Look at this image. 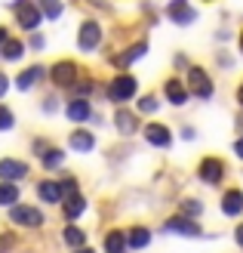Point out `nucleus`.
<instances>
[{"instance_id":"9d476101","label":"nucleus","mask_w":243,"mask_h":253,"mask_svg":"<svg viewBox=\"0 0 243 253\" xmlns=\"http://www.w3.org/2000/svg\"><path fill=\"white\" fill-rule=\"evenodd\" d=\"M145 139L151 145H157V148H166L173 142V136H170V130H166L163 124H148V130H145Z\"/></svg>"},{"instance_id":"393cba45","label":"nucleus","mask_w":243,"mask_h":253,"mask_svg":"<svg viewBox=\"0 0 243 253\" xmlns=\"http://www.w3.org/2000/svg\"><path fill=\"white\" fill-rule=\"evenodd\" d=\"M22 49H25V46H22L19 41H6L3 46H0V56H3L6 62H16V59L22 56Z\"/></svg>"},{"instance_id":"cd10ccee","label":"nucleus","mask_w":243,"mask_h":253,"mask_svg":"<svg viewBox=\"0 0 243 253\" xmlns=\"http://www.w3.org/2000/svg\"><path fill=\"white\" fill-rule=\"evenodd\" d=\"M59 185H62V195H68V198H71V195H80V188H77V179H62Z\"/></svg>"},{"instance_id":"473e14b6","label":"nucleus","mask_w":243,"mask_h":253,"mask_svg":"<svg viewBox=\"0 0 243 253\" xmlns=\"http://www.w3.org/2000/svg\"><path fill=\"white\" fill-rule=\"evenodd\" d=\"M234 238H237V244L243 247V225H237V232H234Z\"/></svg>"},{"instance_id":"f257e3e1","label":"nucleus","mask_w":243,"mask_h":253,"mask_svg":"<svg viewBox=\"0 0 243 253\" xmlns=\"http://www.w3.org/2000/svg\"><path fill=\"white\" fill-rule=\"evenodd\" d=\"M9 219L12 222H16V225H28V229H40V225H43V213L40 210H37V207H28V204H25V207H9Z\"/></svg>"},{"instance_id":"f8f14e48","label":"nucleus","mask_w":243,"mask_h":253,"mask_svg":"<svg viewBox=\"0 0 243 253\" xmlns=\"http://www.w3.org/2000/svg\"><path fill=\"white\" fill-rule=\"evenodd\" d=\"M222 210L228 213V216H237V213L243 210V192H240V188L225 192V198H222Z\"/></svg>"},{"instance_id":"412c9836","label":"nucleus","mask_w":243,"mask_h":253,"mask_svg":"<svg viewBox=\"0 0 243 253\" xmlns=\"http://www.w3.org/2000/svg\"><path fill=\"white\" fill-rule=\"evenodd\" d=\"M0 204H3V207H16L19 204V188H16V182H0Z\"/></svg>"},{"instance_id":"c85d7f7f","label":"nucleus","mask_w":243,"mask_h":253,"mask_svg":"<svg viewBox=\"0 0 243 253\" xmlns=\"http://www.w3.org/2000/svg\"><path fill=\"white\" fill-rule=\"evenodd\" d=\"M200 210H203L200 201H185V216H200Z\"/></svg>"},{"instance_id":"b1692460","label":"nucleus","mask_w":243,"mask_h":253,"mask_svg":"<svg viewBox=\"0 0 243 253\" xmlns=\"http://www.w3.org/2000/svg\"><path fill=\"white\" fill-rule=\"evenodd\" d=\"M83 241H86V235H83V229H77V225H68L65 229V244L68 247H83Z\"/></svg>"},{"instance_id":"4c0bfd02","label":"nucleus","mask_w":243,"mask_h":253,"mask_svg":"<svg viewBox=\"0 0 243 253\" xmlns=\"http://www.w3.org/2000/svg\"><path fill=\"white\" fill-rule=\"evenodd\" d=\"M74 253H93V250H86V247H80V250H74Z\"/></svg>"},{"instance_id":"423d86ee","label":"nucleus","mask_w":243,"mask_h":253,"mask_svg":"<svg viewBox=\"0 0 243 253\" xmlns=\"http://www.w3.org/2000/svg\"><path fill=\"white\" fill-rule=\"evenodd\" d=\"M99 41H102V28H99V22H83V25H80V37H77L80 49H96Z\"/></svg>"},{"instance_id":"f03ea898","label":"nucleus","mask_w":243,"mask_h":253,"mask_svg":"<svg viewBox=\"0 0 243 253\" xmlns=\"http://www.w3.org/2000/svg\"><path fill=\"white\" fill-rule=\"evenodd\" d=\"M108 96L114 99V102H126V99H133L136 96V78H130V74L114 78L111 86H108Z\"/></svg>"},{"instance_id":"20e7f679","label":"nucleus","mask_w":243,"mask_h":253,"mask_svg":"<svg viewBox=\"0 0 243 253\" xmlns=\"http://www.w3.org/2000/svg\"><path fill=\"white\" fill-rule=\"evenodd\" d=\"M49 78H53V84H59V86H71L74 78H77V65H74V62H56L53 71H49Z\"/></svg>"},{"instance_id":"5701e85b","label":"nucleus","mask_w":243,"mask_h":253,"mask_svg":"<svg viewBox=\"0 0 243 253\" xmlns=\"http://www.w3.org/2000/svg\"><path fill=\"white\" fill-rule=\"evenodd\" d=\"M83 210H86V201H83V195H71V198L65 201V216H68V219H77Z\"/></svg>"},{"instance_id":"c756f323","label":"nucleus","mask_w":243,"mask_h":253,"mask_svg":"<svg viewBox=\"0 0 243 253\" xmlns=\"http://www.w3.org/2000/svg\"><path fill=\"white\" fill-rule=\"evenodd\" d=\"M139 108H142L145 115H151V111H157V99H154V96H145L142 102H139Z\"/></svg>"},{"instance_id":"7c9ffc66","label":"nucleus","mask_w":243,"mask_h":253,"mask_svg":"<svg viewBox=\"0 0 243 253\" xmlns=\"http://www.w3.org/2000/svg\"><path fill=\"white\" fill-rule=\"evenodd\" d=\"M12 126V115H9V108L0 105V130H9Z\"/></svg>"},{"instance_id":"58836bf2","label":"nucleus","mask_w":243,"mask_h":253,"mask_svg":"<svg viewBox=\"0 0 243 253\" xmlns=\"http://www.w3.org/2000/svg\"><path fill=\"white\" fill-rule=\"evenodd\" d=\"M240 49H243V37H240Z\"/></svg>"},{"instance_id":"aec40b11","label":"nucleus","mask_w":243,"mask_h":253,"mask_svg":"<svg viewBox=\"0 0 243 253\" xmlns=\"http://www.w3.org/2000/svg\"><path fill=\"white\" fill-rule=\"evenodd\" d=\"M166 99H170V102H175V105H182L185 99H188V90L182 86V81H166Z\"/></svg>"},{"instance_id":"e433bc0d","label":"nucleus","mask_w":243,"mask_h":253,"mask_svg":"<svg viewBox=\"0 0 243 253\" xmlns=\"http://www.w3.org/2000/svg\"><path fill=\"white\" fill-rule=\"evenodd\" d=\"M237 102L243 105V84H240V90H237Z\"/></svg>"},{"instance_id":"6e6552de","label":"nucleus","mask_w":243,"mask_h":253,"mask_svg":"<svg viewBox=\"0 0 243 253\" xmlns=\"http://www.w3.org/2000/svg\"><path fill=\"white\" fill-rule=\"evenodd\" d=\"M22 176H28V164L22 161H0V179L3 182H16Z\"/></svg>"},{"instance_id":"2eb2a0df","label":"nucleus","mask_w":243,"mask_h":253,"mask_svg":"<svg viewBox=\"0 0 243 253\" xmlns=\"http://www.w3.org/2000/svg\"><path fill=\"white\" fill-rule=\"evenodd\" d=\"M37 195H40V201H49V204H56V201H62V185L53 182V179H46L37 185Z\"/></svg>"},{"instance_id":"dca6fc26","label":"nucleus","mask_w":243,"mask_h":253,"mask_svg":"<svg viewBox=\"0 0 243 253\" xmlns=\"http://www.w3.org/2000/svg\"><path fill=\"white\" fill-rule=\"evenodd\" d=\"M68 118L71 121H89L93 118V108H89L86 99H74V102L68 105Z\"/></svg>"},{"instance_id":"f3484780","label":"nucleus","mask_w":243,"mask_h":253,"mask_svg":"<svg viewBox=\"0 0 243 253\" xmlns=\"http://www.w3.org/2000/svg\"><path fill=\"white\" fill-rule=\"evenodd\" d=\"M114 124H117V130L120 133H136V115H133V111H126V108H120L117 111V115H114Z\"/></svg>"},{"instance_id":"9b49d317","label":"nucleus","mask_w":243,"mask_h":253,"mask_svg":"<svg viewBox=\"0 0 243 253\" xmlns=\"http://www.w3.org/2000/svg\"><path fill=\"white\" fill-rule=\"evenodd\" d=\"M166 232H178V235H200V225L191 222L188 216H173L166 222Z\"/></svg>"},{"instance_id":"1a4fd4ad","label":"nucleus","mask_w":243,"mask_h":253,"mask_svg":"<svg viewBox=\"0 0 243 253\" xmlns=\"http://www.w3.org/2000/svg\"><path fill=\"white\" fill-rule=\"evenodd\" d=\"M16 16H19V25H22V28H37V22H40V9L31 6L28 0H22V3L16 6Z\"/></svg>"},{"instance_id":"0eeeda50","label":"nucleus","mask_w":243,"mask_h":253,"mask_svg":"<svg viewBox=\"0 0 243 253\" xmlns=\"http://www.w3.org/2000/svg\"><path fill=\"white\" fill-rule=\"evenodd\" d=\"M166 12H170V19H173V22H178V25H191V22L197 19V12L188 6V0H173Z\"/></svg>"},{"instance_id":"ddd939ff","label":"nucleus","mask_w":243,"mask_h":253,"mask_svg":"<svg viewBox=\"0 0 243 253\" xmlns=\"http://www.w3.org/2000/svg\"><path fill=\"white\" fill-rule=\"evenodd\" d=\"M126 244H130L133 250H142V247H148V244H151V232H148V229H142V225H136V229L126 232Z\"/></svg>"},{"instance_id":"72a5a7b5","label":"nucleus","mask_w":243,"mask_h":253,"mask_svg":"<svg viewBox=\"0 0 243 253\" xmlns=\"http://www.w3.org/2000/svg\"><path fill=\"white\" fill-rule=\"evenodd\" d=\"M234 151H237V158H243V139H237V142H234Z\"/></svg>"},{"instance_id":"4468645a","label":"nucleus","mask_w":243,"mask_h":253,"mask_svg":"<svg viewBox=\"0 0 243 253\" xmlns=\"http://www.w3.org/2000/svg\"><path fill=\"white\" fill-rule=\"evenodd\" d=\"M145 53H148V43H136V46H130L126 53H120L117 59H114V65H117V68H126V65H133L139 56H145Z\"/></svg>"},{"instance_id":"4be33fe9","label":"nucleus","mask_w":243,"mask_h":253,"mask_svg":"<svg viewBox=\"0 0 243 253\" xmlns=\"http://www.w3.org/2000/svg\"><path fill=\"white\" fill-rule=\"evenodd\" d=\"M43 78V68L40 65H34V68H28V71H22L19 74V90H31V86H34V81H40Z\"/></svg>"},{"instance_id":"7ed1b4c3","label":"nucleus","mask_w":243,"mask_h":253,"mask_svg":"<svg viewBox=\"0 0 243 253\" xmlns=\"http://www.w3.org/2000/svg\"><path fill=\"white\" fill-rule=\"evenodd\" d=\"M200 179L203 182H209V185H215V182H222V176H225V167H222V161L219 158H203L200 161Z\"/></svg>"},{"instance_id":"39448f33","label":"nucleus","mask_w":243,"mask_h":253,"mask_svg":"<svg viewBox=\"0 0 243 253\" xmlns=\"http://www.w3.org/2000/svg\"><path fill=\"white\" fill-rule=\"evenodd\" d=\"M188 81H191V90H194L200 99H209L212 96V84H209V78H207V71H203V68H191L188 71Z\"/></svg>"},{"instance_id":"f704fd0d","label":"nucleus","mask_w":243,"mask_h":253,"mask_svg":"<svg viewBox=\"0 0 243 253\" xmlns=\"http://www.w3.org/2000/svg\"><path fill=\"white\" fill-rule=\"evenodd\" d=\"M6 84H9V81L3 78V74H0V96H3V93H6Z\"/></svg>"},{"instance_id":"6ab92c4d","label":"nucleus","mask_w":243,"mask_h":253,"mask_svg":"<svg viewBox=\"0 0 243 253\" xmlns=\"http://www.w3.org/2000/svg\"><path fill=\"white\" fill-rule=\"evenodd\" d=\"M93 145H96L93 133H86V130L71 133V148H74V151H93Z\"/></svg>"},{"instance_id":"2f4dec72","label":"nucleus","mask_w":243,"mask_h":253,"mask_svg":"<svg viewBox=\"0 0 243 253\" xmlns=\"http://www.w3.org/2000/svg\"><path fill=\"white\" fill-rule=\"evenodd\" d=\"M12 244H16V238H12V235H3V238H0V253H6Z\"/></svg>"},{"instance_id":"a211bd4d","label":"nucleus","mask_w":243,"mask_h":253,"mask_svg":"<svg viewBox=\"0 0 243 253\" xmlns=\"http://www.w3.org/2000/svg\"><path fill=\"white\" fill-rule=\"evenodd\" d=\"M126 247H130V244H126L123 232H108L105 235V253H123Z\"/></svg>"},{"instance_id":"bb28decb","label":"nucleus","mask_w":243,"mask_h":253,"mask_svg":"<svg viewBox=\"0 0 243 253\" xmlns=\"http://www.w3.org/2000/svg\"><path fill=\"white\" fill-rule=\"evenodd\" d=\"M40 6H43V12L49 19H56L59 12H62V6H59V0H40Z\"/></svg>"},{"instance_id":"a878e982","label":"nucleus","mask_w":243,"mask_h":253,"mask_svg":"<svg viewBox=\"0 0 243 253\" xmlns=\"http://www.w3.org/2000/svg\"><path fill=\"white\" fill-rule=\"evenodd\" d=\"M62 161H65V155H62L59 148H49L46 155H43V167H46V170H56Z\"/></svg>"},{"instance_id":"c9c22d12","label":"nucleus","mask_w":243,"mask_h":253,"mask_svg":"<svg viewBox=\"0 0 243 253\" xmlns=\"http://www.w3.org/2000/svg\"><path fill=\"white\" fill-rule=\"evenodd\" d=\"M6 41H9V37H6V28H0V46H3Z\"/></svg>"}]
</instances>
